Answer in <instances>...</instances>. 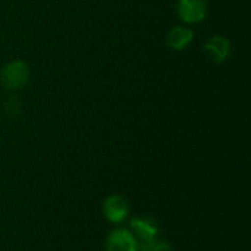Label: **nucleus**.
Segmentation results:
<instances>
[{"instance_id":"1","label":"nucleus","mask_w":251,"mask_h":251,"mask_svg":"<svg viewBox=\"0 0 251 251\" xmlns=\"http://www.w3.org/2000/svg\"><path fill=\"white\" fill-rule=\"evenodd\" d=\"M29 81V66L24 60H12L0 69V84L9 91L24 88Z\"/></svg>"},{"instance_id":"2","label":"nucleus","mask_w":251,"mask_h":251,"mask_svg":"<svg viewBox=\"0 0 251 251\" xmlns=\"http://www.w3.org/2000/svg\"><path fill=\"white\" fill-rule=\"evenodd\" d=\"M131 228L137 234L138 251H150L156 244V235L159 232V226L153 218H137L131 221Z\"/></svg>"},{"instance_id":"3","label":"nucleus","mask_w":251,"mask_h":251,"mask_svg":"<svg viewBox=\"0 0 251 251\" xmlns=\"http://www.w3.org/2000/svg\"><path fill=\"white\" fill-rule=\"evenodd\" d=\"M176 13L179 19L185 24L201 22L207 15L206 0H178Z\"/></svg>"},{"instance_id":"4","label":"nucleus","mask_w":251,"mask_h":251,"mask_svg":"<svg viewBox=\"0 0 251 251\" xmlns=\"http://www.w3.org/2000/svg\"><path fill=\"white\" fill-rule=\"evenodd\" d=\"M203 50H204L206 56L212 62L224 63L231 56L232 47H231V41L226 37H224V35H213L212 38H209L206 41Z\"/></svg>"},{"instance_id":"5","label":"nucleus","mask_w":251,"mask_h":251,"mask_svg":"<svg viewBox=\"0 0 251 251\" xmlns=\"http://www.w3.org/2000/svg\"><path fill=\"white\" fill-rule=\"evenodd\" d=\"M106 251H138L135 237L128 229H115L106 243Z\"/></svg>"},{"instance_id":"6","label":"nucleus","mask_w":251,"mask_h":251,"mask_svg":"<svg viewBox=\"0 0 251 251\" xmlns=\"http://www.w3.org/2000/svg\"><path fill=\"white\" fill-rule=\"evenodd\" d=\"M103 212L110 222H122L129 213V204L124 197L112 196L104 201Z\"/></svg>"},{"instance_id":"7","label":"nucleus","mask_w":251,"mask_h":251,"mask_svg":"<svg viewBox=\"0 0 251 251\" xmlns=\"http://www.w3.org/2000/svg\"><path fill=\"white\" fill-rule=\"evenodd\" d=\"M194 40V31L188 26H175L166 35V44L176 51L185 50Z\"/></svg>"},{"instance_id":"8","label":"nucleus","mask_w":251,"mask_h":251,"mask_svg":"<svg viewBox=\"0 0 251 251\" xmlns=\"http://www.w3.org/2000/svg\"><path fill=\"white\" fill-rule=\"evenodd\" d=\"M3 110H4V113H6L7 116L16 118V116H19L21 112H22V103H21V100H19L16 96H10V97L4 101Z\"/></svg>"},{"instance_id":"9","label":"nucleus","mask_w":251,"mask_h":251,"mask_svg":"<svg viewBox=\"0 0 251 251\" xmlns=\"http://www.w3.org/2000/svg\"><path fill=\"white\" fill-rule=\"evenodd\" d=\"M150 251H172V247L166 243H159V244H154Z\"/></svg>"}]
</instances>
